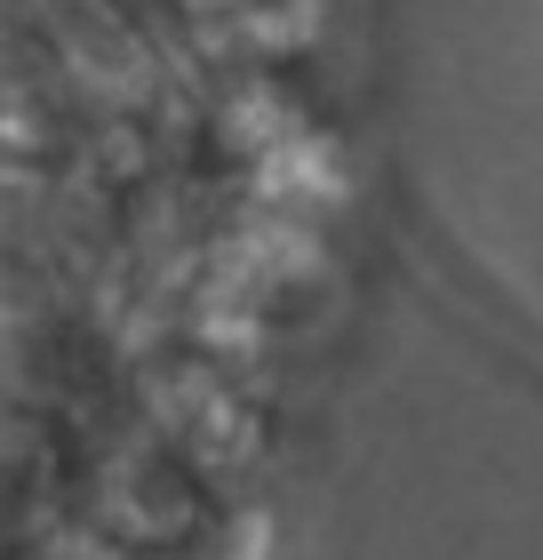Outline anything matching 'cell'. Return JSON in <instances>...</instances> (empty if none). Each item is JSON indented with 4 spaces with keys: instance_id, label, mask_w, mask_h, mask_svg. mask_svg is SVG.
<instances>
[{
    "instance_id": "cell-1",
    "label": "cell",
    "mask_w": 543,
    "mask_h": 560,
    "mask_svg": "<svg viewBox=\"0 0 543 560\" xmlns=\"http://www.w3.org/2000/svg\"><path fill=\"white\" fill-rule=\"evenodd\" d=\"M248 176H256V209H280V217H304V224L344 200V161H335V144L312 137V129L288 137L280 152H264Z\"/></svg>"
},
{
    "instance_id": "cell-2",
    "label": "cell",
    "mask_w": 543,
    "mask_h": 560,
    "mask_svg": "<svg viewBox=\"0 0 543 560\" xmlns=\"http://www.w3.org/2000/svg\"><path fill=\"white\" fill-rule=\"evenodd\" d=\"M216 137H224V152H240V161L256 168L264 152H280L288 137H304V120H296V105L280 89H232L224 105H216Z\"/></svg>"
}]
</instances>
